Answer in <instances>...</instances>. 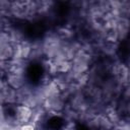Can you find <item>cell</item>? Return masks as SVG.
Here are the masks:
<instances>
[{
  "label": "cell",
  "instance_id": "1",
  "mask_svg": "<svg viewBox=\"0 0 130 130\" xmlns=\"http://www.w3.org/2000/svg\"><path fill=\"white\" fill-rule=\"evenodd\" d=\"M32 116L31 109L26 105H15L14 108V114H13V120L20 125L29 123V120Z\"/></svg>",
  "mask_w": 130,
  "mask_h": 130
},
{
  "label": "cell",
  "instance_id": "2",
  "mask_svg": "<svg viewBox=\"0 0 130 130\" xmlns=\"http://www.w3.org/2000/svg\"><path fill=\"white\" fill-rule=\"evenodd\" d=\"M1 60L2 62L4 61H9L13 56H14V49L13 47L7 42V43H2L1 44Z\"/></svg>",
  "mask_w": 130,
  "mask_h": 130
},
{
  "label": "cell",
  "instance_id": "3",
  "mask_svg": "<svg viewBox=\"0 0 130 130\" xmlns=\"http://www.w3.org/2000/svg\"><path fill=\"white\" fill-rule=\"evenodd\" d=\"M20 130H36L35 126L30 123H25V124H22L20 125Z\"/></svg>",
  "mask_w": 130,
  "mask_h": 130
}]
</instances>
